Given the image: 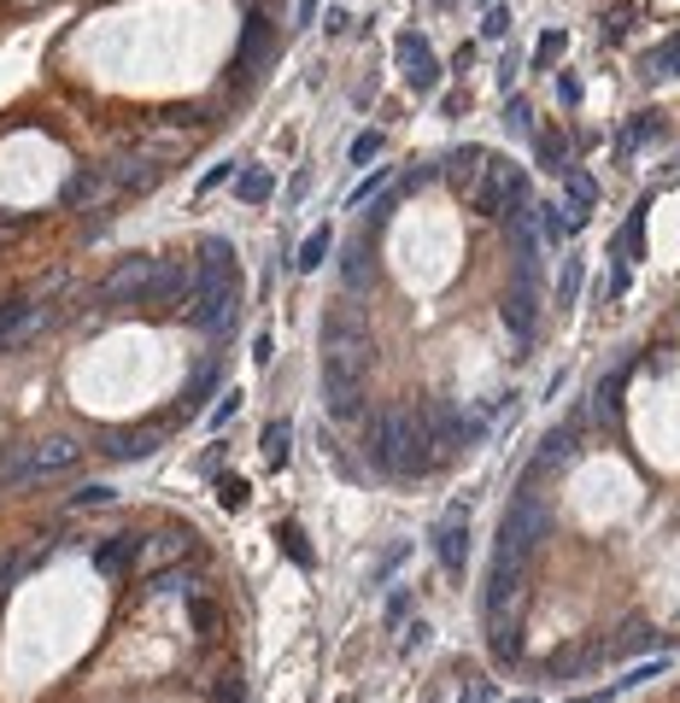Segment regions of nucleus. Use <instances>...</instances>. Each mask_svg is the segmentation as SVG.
Segmentation results:
<instances>
[{"label":"nucleus","instance_id":"obj_3","mask_svg":"<svg viewBox=\"0 0 680 703\" xmlns=\"http://www.w3.org/2000/svg\"><path fill=\"white\" fill-rule=\"evenodd\" d=\"M82 463V440L71 434H54V440H36V445H12L0 457V487H30V481H47V475H65Z\"/></svg>","mask_w":680,"mask_h":703},{"label":"nucleus","instance_id":"obj_56","mask_svg":"<svg viewBox=\"0 0 680 703\" xmlns=\"http://www.w3.org/2000/svg\"><path fill=\"white\" fill-rule=\"evenodd\" d=\"M317 19V0H299V24H311Z\"/></svg>","mask_w":680,"mask_h":703},{"label":"nucleus","instance_id":"obj_30","mask_svg":"<svg viewBox=\"0 0 680 703\" xmlns=\"http://www.w3.org/2000/svg\"><path fill=\"white\" fill-rule=\"evenodd\" d=\"M335 252V235H329V223H322V229H311L299 241V252H294V270H322V259H329Z\"/></svg>","mask_w":680,"mask_h":703},{"label":"nucleus","instance_id":"obj_35","mask_svg":"<svg viewBox=\"0 0 680 703\" xmlns=\"http://www.w3.org/2000/svg\"><path fill=\"white\" fill-rule=\"evenodd\" d=\"M241 405H247V393H241V387H229L224 399L212 405V417H206V428H212V434H217V428H229L235 417H241Z\"/></svg>","mask_w":680,"mask_h":703},{"label":"nucleus","instance_id":"obj_12","mask_svg":"<svg viewBox=\"0 0 680 703\" xmlns=\"http://www.w3.org/2000/svg\"><path fill=\"white\" fill-rule=\"evenodd\" d=\"M165 445V428L159 422H147V428H112L106 434V457L112 463H141V457H152Z\"/></svg>","mask_w":680,"mask_h":703},{"label":"nucleus","instance_id":"obj_31","mask_svg":"<svg viewBox=\"0 0 680 703\" xmlns=\"http://www.w3.org/2000/svg\"><path fill=\"white\" fill-rule=\"evenodd\" d=\"M106 188H112V182H106V170H77V177L65 182V194H59V200H65V205H82V200H100Z\"/></svg>","mask_w":680,"mask_h":703},{"label":"nucleus","instance_id":"obj_43","mask_svg":"<svg viewBox=\"0 0 680 703\" xmlns=\"http://www.w3.org/2000/svg\"><path fill=\"white\" fill-rule=\"evenodd\" d=\"M662 668H669V657H651V662H639V668H627V680H616V692H627V685H645V680H657Z\"/></svg>","mask_w":680,"mask_h":703},{"label":"nucleus","instance_id":"obj_36","mask_svg":"<svg viewBox=\"0 0 680 703\" xmlns=\"http://www.w3.org/2000/svg\"><path fill=\"white\" fill-rule=\"evenodd\" d=\"M147 592H152V598H165V592H182V598H189V592H194V569H159Z\"/></svg>","mask_w":680,"mask_h":703},{"label":"nucleus","instance_id":"obj_5","mask_svg":"<svg viewBox=\"0 0 680 703\" xmlns=\"http://www.w3.org/2000/svg\"><path fill=\"white\" fill-rule=\"evenodd\" d=\"M159 264H165V259H152V252H135V259H124L106 282L94 287V299L106 305V311H135V305L147 311L152 282H159Z\"/></svg>","mask_w":680,"mask_h":703},{"label":"nucleus","instance_id":"obj_47","mask_svg":"<svg viewBox=\"0 0 680 703\" xmlns=\"http://www.w3.org/2000/svg\"><path fill=\"white\" fill-rule=\"evenodd\" d=\"M505 30H510V12H505V7H487V24H481V36H487V42H499Z\"/></svg>","mask_w":680,"mask_h":703},{"label":"nucleus","instance_id":"obj_19","mask_svg":"<svg viewBox=\"0 0 680 703\" xmlns=\"http://www.w3.org/2000/svg\"><path fill=\"white\" fill-rule=\"evenodd\" d=\"M627 370H634V358H622V364L610 370L599 387H592V410H599V422H604V428H616V422H622V387H627Z\"/></svg>","mask_w":680,"mask_h":703},{"label":"nucleus","instance_id":"obj_2","mask_svg":"<svg viewBox=\"0 0 680 703\" xmlns=\"http://www.w3.org/2000/svg\"><path fill=\"white\" fill-rule=\"evenodd\" d=\"M540 540H552V504H546V492H540L534 475H529V481L510 492V510L499 522V552H492V557L529 569V557L540 552Z\"/></svg>","mask_w":680,"mask_h":703},{"label":"nucleus","instance_id":"obj_20","mask_svg":"<svg viewBox=\"0 0 680 703\" xmlns=\"http://www.w3.org/2000/svg\"><path fill=\"white\" fill-rule=\"evenodd\" d=\"M340 282H347V294H364V287L376 282V259H370L364 235H352L347 252H340Z\"/></svg>","mask_w":680,"mask_h":703},{"label":"nucleus","instance_id":"obj_14","mask_svg":"<svg viewBox=\"0 0 680 703\" xmlns=\"http://www.w3.org/2000/svg\"><path fill=\"white\" fill-rule=\"evenodd\" d=\"M147 557V534H112L106 545H94V569L100 575H124V569H135V563Z\"/></svg>","mask_w":680,"mask_h":703},{"label":"nucleus","instance_id":"obj_18","mask_svg":"<svg viewBox=\"0 0 680 703\" xmlns=\"http://www.w3.org/2000/svg\"><path fill=\"white\" fill-rule=\"evenodd\" d=\"M30 329H36V305H30V294L0 299V352H12Z\"/></svg>","mask_w":680,"mask_h":703},{"label":"nucleus","instance_id":"obj_37","mask_svg":"<svg viewBox=\"0 0 680 703\" xmlns=\"http://www.w3.org/2000/svg\"><path fill=\"white\" fill-rule=\"evenodd\" d=\"M112 499H117V492H112L106 481H89V487H77V492H71V510H106Z\"/></svg>","mask_w":680,"mask_h":703},{"label":"nucleus","instance_id":"obj_8","mask_svg":"<svg viewBox=\"0 0 680 703\" xmlns=\"http://www.w3.org/2000/svg\"><path fill=\"white\" fill-rule=\"evenodd\" d=\"M399 65H405V82H411L417 94H434L440 89V59H434V47L429 36H417V30H399Z\"/></svg>","mask_w":680,"mask_h":703},{"label":"nucleus","instance_id":"obj_25","mask_svg":"<svg viewBox=\"0 0 680 703\" xmlns=\"http://www.w3.org/2000/svg\"><path fill=\"white\" fill-rule=\"evenodd\" d=\"M651 645H669V639H662L651 622H639V615H634V622L622 627V639L604 645V657H634V650H651Z\"/></svg>","mask_w":680,"mask_h":703},{"label":"nucleus","instance_id":"obj_41","mask_svg":"<svg viewBox=\"0 0 680 703\" xmlns=\"http://www.w3.org/2000/svg\"><path fill=\"white\" fill-rule=\"evenodd\" d=\"M627 30H634V7H627V0H616V7H610V19H604V42H622Z\"/></svg>","mask_w":680,"mask_h":703},{"label":"nucleus","instance_id":"obj_27","mask_svg":"<svg viewBox=\"0 0 680 703\" xmlns=\"http://www.w3.org/2000/svg\"><path fill=\"white\" fill-rule=\"evenodd\" d=\"M639 77H651V82H662V77H680V30H675L669 42H657L651 54H645Z\"/></svg>","mask_w":680,"mask_h":703},{"label":"nucleus","instance_id":"obj_17","mask_svg":"<svg viewBox=\"0 0 680 703\" xmlns=\"http://www.w3.org/2000/svg\"><path fill=\"white\" fill-rule=\"evenodd\" d=\"M194 282H235V247L224 241V235H206V241H200Z\"/></svg>","mask_w":680,"mask_h":703},{"label":"nucleus","instance_id":"obj_6","mask_svg":"<svg viewBox=\"0 0 680 703\" xmlns=\"http://www.w3.org/2000/svg\"><path fill=\"white\" fill-rule=\"evenodd\" d=\"M235 317H241V287H235V282H194L189 322L200 335H229Z\"/></svg>","mask_w":680,"mask_h":703},{"label":"nucleus","instance_id":"obj_13","mask_svg":"<svg viewBox=\"0 0 680 703\" xmlns=\"http://www.w3.org/2000/svg\"><path fill=\"white\" fill-rule=\"evenodd\" d=\"M159 177H165V165L147 159V152H117V159L106 165V182L112 188H135V194H147Z\"/></svg>","mask_w":680,"mask_h":703},{"label":"nucleus","instance_id":"obj_4","mask_svg":"<svg viewBox=\"0 0 680 703\" xmlns=\"http://www.w3.org/2000/svg\"><path fill=\"white\" fill-rule=\"evenodd\" d=\"M364 375H370V347L322 352V410L335 422L364 417Z\"/></svg>","mask_w":680,"mask_h":703},{"label":"nucleus","instance_id":"obj_7","mask_svg":"<svg viewBox=\"0 0 680 703\" xmlns=\"http://www.w3.org/2000/svg\"><path fill=\"white\" fill-rule=\"evenodd\" d=\"M264 59H276V24H270L264 12H252L247 30H241V47H235V59H229V77L247 89V82L259 77Z\"/></svg>","mask_w":680,"mask_h":703},{"label":"nucleus","instance_id":"obj_40","mask_svg":"<svg viewBox=\"0 0 680 703\" xmlns=\"http://www.w3.org/2000/svg\"><path fill=\"white\" fill-rule=\"evenodd\" d=\"M252 499V487L241 481V475H224V481H217V504H224V510H241Z\"/></svg>","mask_w":680,"mask_h":703},{"label":"nucleus","instance_id":"obj_49","mask_svg":"<svg viewBox=\"0 0 680 703\" xmlns=\"http://www.w3.org/2000/svg\"><path fill=\"white\" fill-rule=\"evenodd\" d=\"M434 177H440V165H417L411 177H405V194H417V188H422V182H434Z\"/></svg>","mask_w":680,"mask_h":703},{"label":"nucleus","instance_id":"obj_29","mask_svg":"<svg viewBox=\"0 0 680 703\" xmlns=\"http://www.w3.org/2000/svg\"><path fill=\"white\" fill-rule=\"evenodd\" d=\"M599 657H604V645H575V650H564V657L546 662V674H552V680H575L587 662H599Z\"/></svg>","mask_w":680,"mask_h":703},{"label":"nucleus","instance_id":"obj_23","mask_svg":"<svg viewBox=\"0 0 680 703\" xmlns=\"http://www.w3.org/2000/svg\"><path fill=\"white\" fill-rule=\"evenodd\" d=\"M217 393V364H200L189 382H182V399H177V417L189 422V417H200V410H206V399Z\"/></svg>","mask_w":680,"mask_h":703},{"label":"nucleus","instance_id":"obj_15","mask_svg":"<svg viewBox=\"0 0 680 703\" xmlns=\"http://www.w3.org/2000/svg\"><path fill=\"white\" fill-rule=\"evenodd\" d=\"M347 347H370V329L352 305H335V311L322 317V352H347Z\"/></svg>","mask_w":680,"mask_h":703},{"label":"nucleus","instance_id":"obj_11","mask_svg":"<svg viewBox=\"0 0 680 703\" xmlns=\"http://www.w3.org/2000/svg\"><path fill=\"white\" fill-rule=\"evenodd\" d=\"M487 657L499 668H510L522 657V615H517V604H505V610L487 615Z\"/></svg>","mask_w":680,"mask_h":703},{"label":"nucleus","instance_id":"obj_46","mask_svg":"<svg viewBox=\"0 0 680 703\" xmlns=\"http://www.w3.org/2000/svg\"><path fill=\"white\" fill-rule=\"evenodd\" d=\"M429 639H434V627H429V622H422V615H417V622L405 627V639H399V650H422V645H429Z\"/></svg>","mask_w":680,"mask_h":703},{"label":"nucleus","instance_id":"obj_52","mask_svg":"<svg viewBox=\"0 0 680 703\" xmlns=\"http://www.w3.org/2000/svg\"><path fill=\"white\" fill-rule=\"evenodd\" d=\"M235 177V165H217V170H206V177H200V194H212L217 182H229Z\"/></svg>","mask_w":680,"mask_h":703},{"label":"nucleus","instance_id":"obj_50","mask_svg":"<svg viewBox=\"0 0 680 703\" xmlns=\"http://www.w3.org/2000/svg\"><path fill=\"white\" fill-rule=\"evenodd\" d=\"M194 627H200V639H212V627H217V610H212V604H194Z\"/></svg>","mask_w":680,"mask_h":703},{"label":"nucleus","instance_id":"obj_32","mask_svg":"<svg viewBox=\"0 0 680 703\" xmlns=\"http://www.w3.org/2000/svg\"><path fill=\"white\" fill-rule=\"evenodd\" d=\"M564 188H569V205H575V212L592 217V205H599V182H592L587 170L575 165V170H564Z\"/></svg>","mask_w":680,"mask_h":703},{"label":"nucleus","instance_id":"obj_26","mask_svg":"<svg viewBox=\"0 0 680 703\" xmlns=\"http://www.w3.org/2000/svg\"><path fill=\"white\" fill-rule=\"evenodd\" d=\"M645 212H651V194H645V200H634V212H627L622 235H616V252H622L627 264H634L639 252H645Z\"/></svg>","mask_w":680,"mask_h":703},{"label":"nucleus","instance_id":"obj_34","mask_svg":"<svg viewBox=\"0 0 680 703\" xmlns=\"http://www.w3.org/2000/svg\"><path fill=\"white\" fill-rule=\"evenodd\" d=\"M276 540H282V552L294 557L299 569H311V563H317V557H311V545H305V528H299V522H282V528H276Z\"/></svg>","mask_w":680,"mask_h":703},{"label":"nucleus","instance_id":"obj_55","mask_svg":"<svg viewBox=\"0 0 680 703\" xmlns=\"http://www.w3.org/2000/svg\"><path fill=\"white\" fill-rule=\"evenodd\" d=\"M610 698H616V685H604V692H581L575 703H610Z\"/></svg>","mask_w":680,"mask_h":703},{"label":"nucleus","instance_id":"obj_28","mask_svg":"<svg viewBox=\"0 0 680 703\" xmlns=\"http://www.w3.org/2000/svg\"><path fill=\"white\" fill-rule=\"evenodd\" d=\"M276 194V177H270L264 165H252V170H241V177H235V200L241 205H259V200H270Z\"/></svg>","mask_w":680,"mask_h":703},{"label":"nucleus","instance_id":"obj_53","mask_svg":"<svg viewBox=\"0 0 680 703\" xmlns=\"http://www.w3.org/2000/svg\"><path fill=\"white\" fill-rule=\"evenodd\" d=\"M270 352H276V340H270V335L252 340V364H270Z\"/></svg>","mask_w":680,"mask_h":703},{"label":"nucleus","instance_id":"obj_54","mask_svg":"<svg viewBox=\"0 0 680 703\" xmlns=\"http://www.w3.org/2000/svg\"><path fill=\"white\" fill-rule=\"evenodd\" d=\"M394 200H399V194H382L376 212H370V223H387V217H394Z\"/></svg>","mask_w":680,"mask_h":703},{"label":"nucleus","instance_id":"obj_21","mask_svg":"<svg viewBox=\"0 0 680 703\" xmlns=\"http://www.w3.org/2000/svg\"><path fill=\"white\" fill-rule=\"evenodd\" d=\"M534 217H540V235H546L552 247H564L569 235L587 223V212H575V205H557V200H540V205H534Z\"/></svg>","mask_w":680,"mask_h":703},{"label":"nucleus","instance_id":"obj_39","mask_svg":"<svg viewBox=\"0 0 680 703\" xmlns=\"http://www.w3.org/2000/svg\"><path fill=\"white\" fill-rule=\"evenodd\" d=\"M581 259H564V270H557V305H575V294H581Z\"/></svg>","mask_w":680,"mask_h":703},{"label":"nucleus","instance_id":"obj_10","mask_svg":"<svg viewBox=\"0 0 680 703\" xmlns=\"http://www.w3.org/2000/svg\"><path fill=\"white\" fill-rule=\"evenodd\" d=\"M434 557L446 575H464V557H469V510L464 504H452L446 522L434 528Z\"/></svg>","mask_w":680,"mask_h":703},{"label":"nucleus","instance_id":"obj_57","mask_svg":"<svg viewBox=\"0 0 680 703\" xmlns=\"http://www.w3.org/2000/svg\"><path fill=\"white\" fill-rule=\"evenodd\" d=\"M510 703H534V698H510Z\"/></svg>","mask_w":680,"mask_h":703},{"label":"nucleus","instance_id":"obj_58","mask_svg":"<svg viewBox=\"0 0 680 703\" xmlns=\"http://www.w3.org/2000/svg\"><path fill=\"white\" fill-rule=\"evenodd\" d=\"M481 7H492V0H481Z\"/></svg>","mask_w":680,"mask_h":703},{"label":"nucleus","instance_id":"obj_33","mask_svg":"<svg viewBox=\"0 0 680 703\" xmlns=\"http://www.w3.org/2000/svg\"><path fill=\"white\" fill-rule=\"evenodd\" d=\"M505 129H510V135H522V141H534V106H529V94H510V106H505Z\"/></svg>","mask_w":680,"mask_h":703},{"label":"nucleus","instance_id":"obj_24","mask_svg":"<svg viewBox=\"0 0 680 703\" xmlns=\"http://www.w3.org/2000/svg\"><path fill=\"white\" fill-rule=\"evenodd\" d=\"M259 452H264L270 469H287V457H294V422H287V417L270 422L264 434H259Z\"/></svg>","mask_w":680,"mask_h":703},{"label":"nucleus","instance_id":"obj_45","mask_svg":"<svg viewBox=\"0 0 680 703\" xmlns=\"http://www.w3.org/2000/svg\"><path fill=\"white\" fill-rule=\"evenodd\" d=\"M382 152V129H364L359 141H352V165H370Z\"/></svg>","mask_w":680,"mask_h":703},{"label":"nucleus","instance_id":"obj_1","mask_svg":"<svg viewBox=\"0 0 680 703\" xmlns=\"http://www.w3.org/2000/svg\"><path fill=\"white\" fill-rule=\"evenodd\" d=\"M364 457L376 463L382 475H394V481H417V475L440 469L429 422H422V410H411V405L370 410V417H364Z\"/></svg>","mask_w":680,"mask_h":703},{"label":"nucleus","instance_id":"obj_42","mask_svg":"<svg viewBox=\"0 0 680 703\" xmlns=\"http://www.w3.org/2000/svg\"><path fill=\"white\" fill-rule=\"evenodd\" d=\"M212 703H247V680H241V674H217Z\"/></svg>","mask_w":680,"mask_h":703},{"label":"nucleus","instance_id":"obj_48","mask_svg":"<svg viewBox=\"0 0 680 703\" xmlns=\"http://www.w3.org/2000/svg\"><path fill=\"white\" fill-rule=\"evenodd\" d=\"M405 615H411V592H394L387 598V627H399Z\"/></svg>","mask_w":680,"mask_h":703},{"label":"nucleus","instance_id":"obj_9","mask_svg":"<svg viewBox=\"0 0 680 703\" xmlns=\"http://www.w3.org/2000/svg\"><path fill=\"white\" fill-rule=\"evenodd\" d=\"M487 165H492V152L481 147V141H464V147H452L446 152V165H440V177H446L452 188H457V194H475V188H481L487 182Z\"/></svg>","mask_w":680,"mask_h":703},{"label":"nucleus","instance_id":"obj_22","mask_svg":"<svg viewBox=\"0 0 680 703\" xmlns=\"http://www.w3.org/2000/svg\"><path fill=\"white\" fill-rule=\"evenodd\" d=\"M534 159L540 170H552V177H564V170H575V147L564 129H534Z\"/></svg>","mask_w":680,"mask_h":703},{"label":"nucleus","instance_id":"obj_51","mask_svg":"<svg viewBox=\"0 0 680 703\" xmlns=\"http://www.w3.org/2000/svg\"><path fill=\"white\" fill-rule=\"evenodd\" d=\"M464 703H492V680H469L464 685Z\"/></svg>","mask_w":680,"mask_h":703},{"label":"nucleus","instance_id":"obj_38","mask_svg":"<svg viewBox=\"0 0 680 703\" xmlns=\"http://www.w3.org/2000/svg\"><path fill=\"white\" fill-rule=\"evenodd\" d=\"M564 47H569V36H564V30H546V36H540V47H534V71H552Z\"/></svg>","mask_w":680,"mask_h":703},{"label":"nucleus","instance_id":"obj_16","mask_svg":"<svg viewBox=\"0 0 680 703\" xmlns=\"http://www.w3.org/2000/svg\"><path fill=\"white\" fill-rule=\"evenodd\" d=\"M575 440H581V428H575V422H557L552 434L540 440V452H534V469H529V475H546V469H564V463H575V452H581Z\"/></svg>","mask_w":680,"mask_h":703},{"label":"nucleus","instance_id":"obj_44","mask_svg":"<svg viewBox=\"0 0 680 703\" xmlns=\"http://www.w3.org/2000/svg\"><path fill=\"white\" fill-rule=\"evenodd\" d=\"M376 188H387V165H376V170H370V177H364V182L347 194V205H364L370 194H376Z\"/></svg>","mask_w":680,"mask_h":703}]
</instances>
